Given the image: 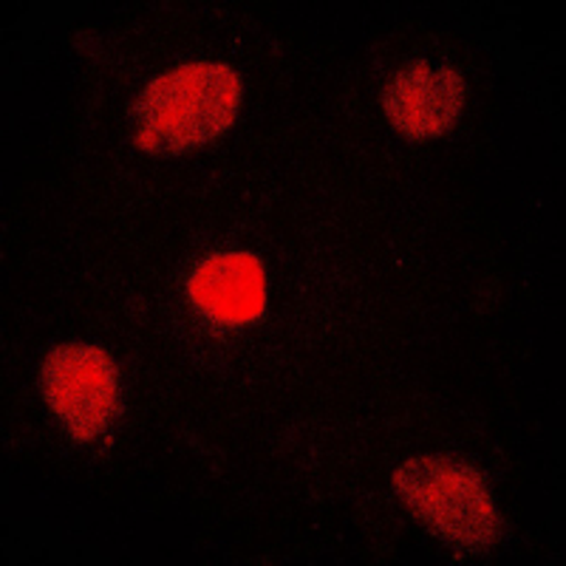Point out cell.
<instances>
[{"label":"cell","mask_w":566,"mask_h":566,"mask_svg":"<svg viewBox=\"0 0 566 566\" xmlns=\"http://www.w3.org/2000/svg\"><path fill=\"white\" fill-rule=\"evenodd\" d=\"M241 77L224 63H190L148 83L136 103V145L181 154L216 139L239 116Z\"/></svg>","instance_id":"6da1fadb"},{"label":"cell","mask_w":566,"mask_h":566,"mask_svg":"<svg viewBox=\"0 0 566 566\" xmlns=\"http://www.w3.org/2000/svg\"><path fill=\"white\" fill-rule=\"evenodd\" d=\"M394 488L433 533L462 553H482L502 533L488 482L473 464L442 457L408 459L394 473Z\"/></svg>","instance_id":"7a4b0ae2"},{"label":"cell","mask_w":566,"mask_h":566,"mask_svg":"<svg viewBox=\"0 0 566 566\" xmlns=\"http://www.w3.org/2000/svg\"><path fill=\"white\" fill-rule=\"evenodd\" d=\"M40 386L65 431L77 442L103 437L119 417V374L97 346H57L40 371Z\"/></svg>","instance_id":"3957f363"},{"label":"cell","mask_w":566,"mask_h":566,"mask_svg":"<svg viewBox=\"0 0 566 566\" xmlns=\"http://www.w3.org/2000/svg\"><path fill=\"white\" fill-rule=\"evenodd\" d=\"M464 80L457 69H431L417 60L388 83L382 105L399 134L431 139L453 128L464 108Z\"/></svg>","instance_id":"277c9868"},{"label":"cell","mask_w":566,"mask_h":566,"mask_svg":"<svg viewBox=\"0 0 566 566\" xmlns=\"http://www.w3.org/2000/svg\"><path fill=\"white\" fill-rule=\"evenodd\" d=\"M190 297L201 312L224 323H247L264 315L266 277L255 255L221 252L207 258L190 277Z\"/></svg>","instance_id":"5b68a950"}]
</instances>
